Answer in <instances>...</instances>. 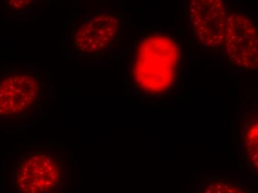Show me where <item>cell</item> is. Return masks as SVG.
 <instances>
[{"instance_id": "obj_4", "label": "cell", "mask_w": 258, "mask_h": 193, "mask_svg": "<svg viewBox=\"0 0 258 193\" xmlns=\"http://www.w3.org/2000/svg\"><path fill=\"white\" fill-rule=\"evenodd\" d=\"M43 83L38 75L14 73L0 79V116H17L38 109Z\"/></svg>"}, {"instance_id": "obj_5", "label": "cell", "mask_w": 258, "mask_h": 193, "mask_svg": "<svg viewBox=\"0 0 258 193\" xmlns=\"http://www.w3.org/2000/svg\"><path fill=\"white\" fill-rule=\"evenodd\" d=\"M228 57L240 68L257 69V31L254 22L242 12L228 14L224 42Z\"/></svg>"}, {"instance_id": "obj_2", "label": "cell", "mask_w": 258, "mask_h": 193, "mask_svg": "<svg viewBox=\"0 0 258 193\" xmlns=\"http://www.w3.org/2000/svg\"><path fill=\"white\" fill-rule=\"evenodd\" d=\"M63 164L51 152L30 154L19 163L16 187L20 193H56L63 181Z\"/></svg>"}, {"instance_id": "obj_6", "label": "cell", "mask_w": 258, "mask_h": 193, "mask_svg": "<svg viewBox=\"0 0 258 193\" xmlns=\"http://www.w3.org/2000/svg\"><path fill=\"white\" fill-rule=\"evenodd\" d=\"M188 14L194 34L204 46L217 48L223 45L227 9L220 0H192Z\"/></svg>"}, {"instance_id": "obj_7", "label": "cell", "mask_w": 258, "mask_h": 193, "mask_svg": "<svg viewBox=\"0 0 258 193\" xmlns=\"http://www.w3.org/2000/svg\"><path fill=\"white\" fill-rule=\"evenodd\" d=\"M258 125L257 118L249 120L245 133V147L250 166L254 171L257 170L258 164Z\"/></svg>"}, {"instance_id": "obj_1", "label": "cell", "mask_w": 258, "mask_h": 193, "mask_svg": "<svg viewBox=\"0 0 258 193\" xmlns=\"http://www.w3.org/2000/svg\"><path fill=\"white\" fill-rule=\"evenodd\" d=\"M180 57L177 44L170 36L162 33L148 34L134 48L131 81L141 93H165L175 81Z\"/></svg>"}, {"instance_id": "obj_8", "label": "cell", "mask_w": 258, "mask_h": 193, "mask_svg": "<svg viewBox=\"0 0 258 193\" xmlns=\"http://www.w3.org/2000/svg\"><path fill=\"white\" fill-rule=\"evenodd\" d=\"M204 193H247L237 185L227 181L211 182L206 187Z\"/></svg>"}, {"instance_id": "obj_3", "label": "cell", "mask_w": 258, "mask_h": 193, "mask_svg": "<svg viewBox=\"0 0 258 193\" xmlns=\"http://www.w3.org/2000/svg\"><path fill=\"white\" fill-rule=\"evenodd\" d=\"M120 26V16L110 11L81 19L72 33L74 52L86 57L101 55L112 45Z\"/></svg>"}, {"instance_id": "obj_9", "label": "cell", "mask_w": 258, "mask_h": 193, "mask_svg": "<svg viewBox=\"0 0 258 193\" xmlns=\"http://www.w3.org/2000/svg\"><path fill=\"white\" fill-rule=\"evenodd\" d=\"M33 2L31 1H12L10 2L9 5L12 6H14V9H24L26 6H29Z\"/></svg>"}]
</instances>
